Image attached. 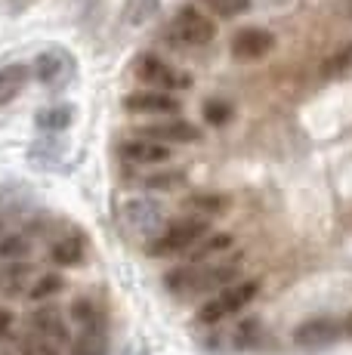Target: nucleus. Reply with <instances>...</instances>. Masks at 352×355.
<instances>
[{
  "label": "nucleus",
  "instance_id": "nucleus-18",
  "mask_svg": "<svg viewBox=\"0 0 352 355\" xmlns=\"http://www.w3.org/2000/svg\"><path fill=\"white\" fill-rule=\"evenodd\" d=\"M71 355H108V340H105V324L96 327H80L78 337H71Z\"/></svg>",
  "mask_w": 352,
  "mask_h": 355
},
{
  "label": "nucleus",
  "instance_id": "nucleus-8",
  "mask_svg": "<svg viewBox=\"0 0 352 355\" xmlns=\"http://www.w3.org/2000/svg\"><path fill=\"white\" fill-rule=\"evenodd\" d=\"M124 108L130 114H152V118H170V114L179 112V99L173 96V93L167 90H155V87H148V90H137L130 93V96H124Z\"/></svg>",
  "mask_w": 352,
  "mask_h": 355
},
{
  "label": "nucleus",
  "instance_id": "nucleus-26",
  "mask_svg": "<svg viewBox=\"0 0 352 355\" xmlns=\"http://www.w3.org/2000/svg\"><path fill=\"white\" fill-rule=\"evenodd\" d=\"M19 355H62L56 343H50L46 337H40L37 331H28L19 337Z\"/></svg>",
  "mask_w": 352,
  "mask_h": 355
},
{
  "label": "nucleus",
  "instance_id": "nucleus-5",
  "mask_svg": "<svg viewBox=\"0 0 352 355\" xmlns=\"http://www.w3.org/2000/svg\"><path fill=\"white\" fill-rule=\"evenodd\" d=\"M170 37L182 46H207L216 37V25L198 6H179L170 22Z\"/></svg>",
  "mask_w": 352,
  "mask_h": 355
},
{
  "label": "nucleus",
  "instance_id": "nucleus-31",
  "mask_svg": "<svg viewBox=\"0 0 352 355\" xmlns=\"http://www.w3.org/2000/svg\"><path fill=\"white\" fill-rule=\"evenodd\" d=\"M349 331H352V318H349Z\"/></svg>",
  "mask_w": 352,
  "mask_h": 355
},
{
  "label": "nucleus",
  "instance_id": "nucleus-20",
  "mask_svg": "<svg viewBox=\"0 0 352 355\" xmlns=\"http://www.w3.org/2000/svg\"><path fill=\"white\" fill-rule=\"evenodd\" d=\"M226 207H229L226 198L213 195V192H195V195H188L186 201H182V210H186V214L204 216V220H213V216H220Z\"/></svg>",
  "mask_w": 352,
  "mask_h": 355
},
{
  "label": "nucleus",
  "instance_id": "nucleus-24",
  "mask_svg": "<svg viewBox=\"0 0 352 355\" xmlns=\"http://www.w3.org/2000/svg\"><path fill=\"white\" fill-rule=\"evenodd\" d=\"M352 71V40L346 46H340V50L334 53V56H328L324 59V65H322V78H343V74H349Z\"/></svg>",
  "mask_w": 352,
  "mask_h": 355
},
{
  "label": "nucleus",
  "instance_id": "nucleus-30",
  "mask_svg": "<svg viewBox=\"0 0 352 355\" xmlns=\"http://www.w3.org/2000/svg\"><path fill=\"white\" fill-rule=\"evenodd\" d=\"M10 327H12V312L0 306V343H3V337H10Z\"/></svg>",
  "mask_w": 352,
  "mask_h": 355
},
{
  "label": "nucleus",
  "instance_id": "nucleus-22",
  "mask_svg": "<svg viewBox=\"0 0 352 355\" xmlns=\"http://www.w3.org/2000/svg\"><path fill=\"white\" fill-rule=\"evenodd\" d=\"M31 250L28 235L22 232H0V259H25Z\"/></svg>",
  "mask_w": 352,
  "mask_h": 355
},
{
  "label": "nucleus",
  "instance_id": "nucleus-10",
  "mask_svg": "<svg viewBox=\"0 0 352 355\" xmlns=\"http://www.w3.org/2000/svg\"><path fill=\"white\" fill-rule=\"evenodd\" d=\"M337 337H340V324H337L334 318H328V315H318V318H309V322H303L294 331V346H297V349L315 352V349H324V346H331Z\"/></svg>",
  "mask_w": 352,
  "mask_h": 355
},
{
  "label": "nucleus",
  "instance_id": "nucleus-1",
  "mask_svg": "<svg viewBox=\"0 0 352 355\" xmlns=\"http://www.w3.org/2000/svg\"><path fill=\"white\" fill-rule=\"evenodd\" d=\"M241 275V257H220L211 263H182L173 272H167V288L173 293H207L220 291L226 284L238 282Z\"/></svg>",
  "mask_w": 352,
  "mask_h": 355
},
{
  "label": "nucleus",
  "instance_id": "nucleus-3",
  "mask_svg": "<svg viewBox=\"0 0 352 355\" xmlns=\"http://www.w3.org/2000/svg\"><path fill=\"white\" fill-rule=\"evenodd\" d=\"M260 293V282H254V278H247V282H232L226 284V288H220L213 293L207 303H201L198 309V322L201 324H216L222 322V318L235 315V312H241L250 300Z\"/></svg>",
  "mask_w": 352,
  "mask_h": 355
},
{
  "label": "nucleus",
  "instance_id": "nucleus-23",
  "mask_svg": "<svg viewBox=\"0 0 352 355\" xmlns=\"http://www.w3.org/2000/svg\"><path fill=\"white\" fill-rule=\"evenodd\" d=\"M71 114H74L71 105H50L37 114V127L50 130V133H59V130H65L71 124Z\"/></svg>",
  "mask_w": 352,
  "mask_h": 355
},
{
  "label": "nucleus",
  "instance_id": "nucleus-6",
  "mask_svg": "<svg viewBox=\"0 0 352 355\" xmlns=\"http://www.w3.org/2000/svg\"><path fill=\"white\" fill-rule=\"evenodd\" d=\"M118 158L124 164H137V167H161L173 158L170 146L158 139H146V136H133V139L118 142Z\"/></svg>",
  "mask_w": 352,
  "mask_h": 355
},
{
  "label": "nucleus",
  "instance_id": "nucleus-27",
  "mask_svg": "<svg viewBox=\"0 0 352 355\" xmlns=\"http://www.w3.org/2000/svg\"><path fill=\"white\" fill-rule=\"evenodd\" d=\"M158 12V0H127L124 6V19L130 25H142Z\"/></svg>",
  "mask_w": 352,
  "mask_h": 355
},
{
  "label": "nucleus",
  "instance_id": "nucleus-29",
  "mask_svg": "<svg viewBox=\"0 0 352 355\" xmlns=\"http://www.w3.org/2000/svg\"><path fill=\"white\" fill-rule=\"evenodd\" d=\"M229 118H232V108H229L226 102H207L204 105V121L207 124L220 127V124H226Z\"/></svg>",
  "mask_w": 352,
  "mask_h": 355
},
{
  "label": "nucleus",
  "instance_id": "nucleus-32",
  "mask_svg": "<svg viewBox=\"0 0 352 355\" xmlns=\"http://www.w3.org/2000/svg\"><path fill=\"white\" fill-rule=\"evenodd\" d=\"M0 232H3V226H0Z\"/></svg>",
  "mask_w": 352,
  "mask_h": 355
},
{
  "label": "nucleus",
  "instance_id": "nucleus-11",
  "mask_svg": "<svg viewBox=\"0 0 352 355\" xmlns=\"http://www.w3.org/2000/svg\"><path fill=\"white\" fill-rule=\"evenodd\" d=\"M31 331H37L40 337H46L50 343L56 346H69L71 343V331L69 324H65L62 312L56 309V306H37L35 312H31Z\"/></svg>",
  "mask_w": 352,
  "mask_h": 355
},
{
  "label": "nucleus",
  "instance_id": "nucleus-21",
  "mask_svg": "<svg viewBox=\"0 0 352 355\" xmlns=\"http://www.w3.org/2000/svg\"><path fill=\"white\" fill-rule=\"evenodd\" d=\"M186 182H188V176L182 173V170H158V173L142 176V186H146L148 192H176V189H182Z\"/></svg>",
  "mask_w": 352,
  "mask_h": 355
},
{
  "label": "nucleus",
  "instance_id": "nucleus-7",
  "mask_svg": "<svg viewBox=\"0 0 352 355\" xmlns=\"http://www.w3.org/2000/svg\"><path fill=\"white\" fill-rule=\"evenodd\" d=\"M137 136H146V139H158L164 146H192V142H201V130L188 121L179 118H161L155 124L137 127Z\"/></svg>",
  "mask_w": 352,
  "mask_h": 355
},
{
  "label": "nucleus",
  "instance_id": "nucleus-2",
  "mask_svg": "<svg viewBox=\"0 0 352 355\" xmlns=\"http://www.w3.org/2000/svg\"><path fill=\"white\" fill-rule=\"evenodd\" d=\"M207 232H211V220H204V216H179V220L167 223L161 232H155L152 241L146 244L148 257H176V254H186L188 248H192L198 238H204Z\"/></svg>",
  "mask_w": 352,
  "mask_h": 355
},
{
  "label": "nucleus",
  "instance_id": "nucleus-13",
  "mask_svg": "<svg viewBox=\"0 0 352 355\" xmlns=\"http://www.w3.org/2000/svg\"><path fill=\"white\" fill-rule=\"evenodd\" d=\"M84 257H87V241L80 232H65L50 248V263L59 266V269H74V266L84 263Z\"/></svg>",
  "mask_w": 352,
  "mask_h": 355
},
{
  "label": "nucleus",
  "instance_id": "nucleus-19",
  "mask_svg": "<svg viewBox=\"0 0 352 355\" xmlns=\"http://www.w3.org/2000/svg\"><path fill=\"white\" fill-rule=\"evenodd\" d=\"M65 288H69V282H65V275H59V272H40L35 282L28 284V291H25V297L31 300V303H46V300L59 297Z\"/></svg>",
  "mask_w": 352,
  "mask_h": 355
},
{
  "label": "nucleus",
  "instance_id": "nucleus-12",
  "mask_svg": "<svg viewBox=\"0 0 352 355\" xmlns=\"http://www.w3.org/2000/svg\"><path fill=\"white\" fill-rule=\"evenodd\" d=\"M232 248H235L232 232H207V235L198 238L186 254H188V263H211V259L226 257Z\"/></svg>",
  "mask_w": 352,
  "mask_h": 355
},
{
  "label": "nucleus",
  "instance_id": "nucleus-4",
  "mask_svg": "<svg viewBox=\"0 0 352 355\" xmlns=\"http://www.w3.org/2000/svg\"><path fill=\"white\" fill-rule=\"evenodd\" d=\"M133 74L142 80L146 87H155V90H186V87H192V74L186 71H176V68L167 62V59L155 56V53H142L137 56V62H133Z\"/></svg>",
  "mask_w": 352,
  "mask_h": 355
},
{
  "label": "nucleus",
  "instance_id": "nucleus-14",
  "mask_svg": "<svg viewBox=\"0 0 352 355\" xmlns=\"http://www.w3.org/2000/svg\"><path fill=\"white\" fill-rule=\"evenodd\" d=\"M71 74V62L65 53H44L37 56L35 62V78L46 87H56V84H65V78Z\"/></svg>",
  "mask_w": 352,
  "mask_h": 355
},
{
  "label": "nucleus",
  "instance_id": "nucleus-16",
  "mask_svg": "<svg viewBox=\"0 0 352 355\" xmlns=\"http://www.w3.org/2000/svg\"><path fill=\"white\" fill-rule=\"evenodd\" d=\"M124 223L127 226H133L137 232H152L161 223V207L158 204H152V201L137 198V201H130L124 207Z\"/></svg>",
  "mask_w": 352,
  "mask_h": 355
},
{
  "label": "nucleus",
  "instance_id": "nucleus-15",
  "mask_svg": "<svg viewBox=\"0 0 352 355\" xmlns=\"http://www.w3.org/2000/svg\"><path fill=\"white\" fill-rule=\"evenodd\" d=\"M31 284V266L25 259H0V293H22Z\"/></svg>",
  "mask_w": 352,
  "mask_h": 355
},
{
  "label": "nucleus",
  "instance_id": "nucleus-28",
  "mask_svg": "<svg viewBox=\"0 0 352 355\" xmlns=\"http://www.w3.org/2000/svg\"><path fill=\"white\" fill-rule=\"evenodd\" d=\"M201 3L220 19H235L250 10V0H201Z\"/></svg>",
  "mask_w": 352,
  "mask_h": 355
},
{
  "label": "nucleus",
  "instance_id": "nucleus-25",
  "mask_svg": "<svg viewBox=\"0 0 352 355\" xmlns=\"http://www.w3.org/2000/svg\"><path fill=\"white\" fill-rule=\"evenodd\" d=\"M71 318L78 322L80 327H96V324H105L103 322V312H99V306L93 303V300H87V297H78L71 303Z\"/></svg>",
  "mask_w": 352,
  "mask_h": 355
},
{
  "label": "nucleus",
  "instance_id": "nucleus-17",
  "mask_svg": "<svg viewBox=\"0 0 352 355\" xmlns=\"http://www.w3.org/2000/svg\"><path fill=\"white\" fill-rule=\"evenodd\" d=\"M28 78H31V71H28V65H22V62L0 68V105L16 99L19 93H22V87L28 84Z\"/></svg>",
  "mask_w": 352,
  "mask_h": 355
},
{
  "label": "nucleus",
  "instance_id": "nucleus-9",
  "mask_svg": "<svg viewBox=\"0 0 352 355\" xmlns=\"http://www.w3.org/2000/svg\"><path fill=\"white\" fill-rule=\"evenodd\" d=\"M229 50H232V56L241 59V62H256V59H266L269 53L275 50V34L250 25V28H241L235 34Z\"/></svg>",
  "mask_w": 352,
  "mask_h": 355
}]
</instances>
